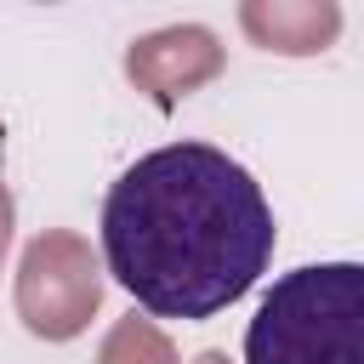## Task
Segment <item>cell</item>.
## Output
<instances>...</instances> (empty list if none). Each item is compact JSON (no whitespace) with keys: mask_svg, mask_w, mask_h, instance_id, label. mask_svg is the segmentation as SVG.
<instances>
[{"mask_svg":"<svg viewBox=\"0 0 364 364\" xmlns=\"http://www.w3.org/2000/svg\"><path fill=\"white\" fill-rule=\"evenodd\" d=\"M262 182L210 142L142 154L102 199V256L119 290L159 318H216L273 262Z\"/></svg>","mask_w":364,"mask_h":364,"instance_id":"6da1fadb","label":"cell"},{"mask_svg":"<svg viewBox=\"0 0 364 364\" xmlns=\"http://www.w3.org/2000/svg\"><path fill=\"white\" fill-rule=\"evenodd\" d=\"M245 364H364V267L307 262L279 273L245 330Z\"/></svg>","mask_w":364,"mask_h":364,"instance_id":"7a4b0ae2","label":"cell"}]
</instances>
